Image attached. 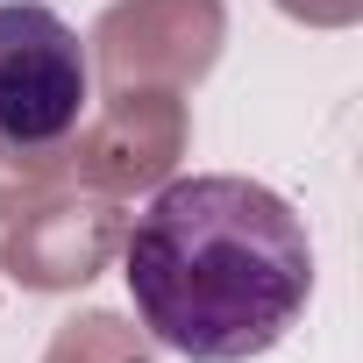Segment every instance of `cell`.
<instances>
[{
	"instance_id": "6da1fadb",
	"label": "cell",
	"mask_w": 363,
	"mask_h": 363,
	"mask_svg": "<svg viewBox=\"0 0 363 363\" xmlns=\"http://www.w3.org/2000/svg\"><path fill=\"white\" fill-rule=\"evenodd\" d=\"M121 271L143 328L186 363H250L313 299L306 221L271 186L228 171L164 186L121 228Z\"/></svg>"
},
{
	"instance_id": "7a4b0ae2",
	"label": "cell",
	"mask_w": 363,
	"mask_h": 363,
	"mask_svg": "<svg viewBox=\"0 0 363 363\" xmlns=\"http://www.w3.org/2000/svg\"><path fill=\"white\" fill-rule=\"evenodd\" d=\"M86 114V50L43 0H0V143L65 150Z\"/></svg>"
},
{
	"instance_id": "3957f363",
	"label": "cell",
	"mask_w": 363,
	"mask_h": 363,
	"mask_svg": "<svg viewBox=\"0 0 363 363\" xmlns=\"http://www.w3.org/2000/svg\"><path fill=\"white\" fill-rule=\"evenodd\" d=\"M72 135L79 143L65 150V186H86L107 200L150 193L186 157V100L171 86H114V100Z\"/></svg>"
},
{
	"instance_id": "277c9868",
	"label": "cell",
	"mask_w": 363,
	"mask_h": 363,
	"mask_svg": "<svg viewBox=\"0 0 363 363\" xmlns=\"http://www.w3.org/2000/svg\"><path fill=\"white\" fill-rule=\"evenodd\" d=\"M228 36L221 0H114L93 29L107 86H193Z\"/></svg>"
},
{
	"instance_id": "5b68a950",
	"label": "cell",
	"mask_w": 363,
	"mask_h": 363,
	"mask_svg": "<svg viewBox=\"0 0 363 363\" xmlns=\"http://www.w3.org/2000/svg\"><path fill=\"white\" fill-rule=\"evenodd\" d=\"M121 228L128 221L107 193H50L8 221L0 264L29 292H79L107 271V257L121 250Z\"/></svg>"
},
{
	"instance_id": "8992f818",
	"label": "cell",
	"mask_w": 363,
	"mask_h": 363,
	"mask_svg": "<svg viewBox=\"0 0 363 363\" xmlns=\"http://www.w3.org/2000/svg\"><path fill=\"white\" fill-rule=\"evenodd\" d=\"M43 363H157V356H150L143 328H128L121 313L93 306V313H79V320H65L50 335V356Z\"/></svg>"
},
{
	"instance_id": "52a82bcc",
	"label": "cell",
	"mask_w": 363,
	"mask_h": 363,
	"mask_svg": "<svg viewBox=\"0 0 363 363\" xmlns=\"http://www.w3.org/2000/svg\"><path fill=\"white\" fill-rule=\"evenodd\" d=\"M65 186V150H15L0 143V221H15L22 207L50 200Z\"/></svg>"
},
{
	"instance_id": "ba28073f",
	"label": "cell",
	"mask_w": 363,
	"mask_h": 363,
	"mask_svg": "<svg viewBox=\"0 0 363 363\" xmlns=\"http://www.w3.org/2000/svg\"><path fill=\"white\" fill-rule=\"evenodd\" d=\"M278 8L292 22H306V29H349V22H363V0H278Z\"/></svg>"
}]
</instances>
